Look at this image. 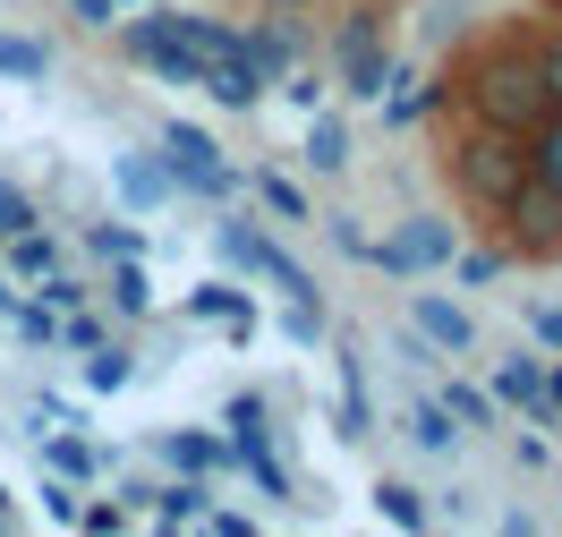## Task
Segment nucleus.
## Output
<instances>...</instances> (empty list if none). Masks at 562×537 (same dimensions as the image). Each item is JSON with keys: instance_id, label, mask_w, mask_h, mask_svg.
Segmentation results:
<instances>
[{"instance_id": "f257e3e1", "label": "nucleus", "mask_w": 562, "mask_h": 537, "mask_svg": "<svg viewBox=\"0 0 562 537\" xmlns=\"http://www.w3.org/2000/svg\"><path fill=\"white\" fill-rule=\"evenodd\" d=\"M443 171H452V188L477 205V214L494 222H520L528 205H537V179H528V137H512V128H460L452 145H443Z\"/></svg>"}, {"instance_id": "f03ea898", "label": "nucleus", "mask_w": 562, "mask_h": 537, "mask_svg": "<svg viewBox=\"0 0 562 537\" xmlns=\"http://www.w3.org/2000/svg\"><path fill=\"white\" fill-rule=\"evenodd\" d=\"M460 103H469L477 128H512V137H528V128L554 111L528 52H486V60H469V69H460Z\"/></svg>"}, {"instance_id": "7ed1b4c3", "label": "nucleus", "mask_w": 562, "mask_h": 537, "mask_svg": "<svg viewBox=\"0 0 562 537\" xmlns=\"http://www.w3.org/2000/svg\"><path fill=\"white\" fill-rule=\"evenodd\" d=\"M409 324H418V333H426V342H435L443 358L477 342V324H469V307H452V299H435V290H418V299H409Z\"/></svg>"}, {"instance_id": "20e7f679", "label": "nucleus", "mask_w": 562, "mask_h": 537, "mask_svg": "<svg viewBox=\"0 0 562 537\" xmlns=\"http://www.w3.org/2000/svg\"><path fill=\"white\" fill-rule=\"evenodd\" d=\"M111 179H120V197H128L137 214H162V205H171V171H162V154H120Z\"/></svg>"}, {"instance_id": "39448f33", "label": "nucleus", "mask_w": 562, "mask_h": 537, "mask_svg": "<svg viewBox=\"0 0 562 537\" xmlns=\"http://www.w3.org/2000/svg\"><path fill=\"white\" fill-rule=\"evenodd\" d=\"M196 94H213L222 111H256L265 94H273V86H265V77H256L239 52H231V60H205V86H196Z\"/></svg>"}, {"instance_id": "423d86ee", "label": "nucleus", "mask_w": 562, "mask_h": 537, "mask_svg": "<svg viewBox=\"0 0 562 537\" xmlns=\"http://www.w3.org/2000/svg\"><path fill=\"white\" fill-rule=\"evenodd\" d=\"M231 469H247V478H256V495H281V503H290V469L273 461L265 427H231Z\"/></svg>"}, {"instance_id": "0eeeda50", "label": "nucleus", "mask_w": 562, "mask_h": 537, "mask_svg": "<svg viewBox=\"0 0 562 537\" xmlns=\"http://www.w3.org/2000/svg\"><path fill=\"white\" fill-rule=\"evenodd\" d=\"M179 307H188V316L196 324H231V333H256V307H247V290L239 282H205V290H188V299H179Z\"/></svg>"}, {"instance_id": "6e6552de", "label": "nucleus", "mask_w": 562, "mask_h": 537, "mask_svg": "<svg viewBox=\"0 0 562 537\" xmlns=\"http://www.w3.org/2000/svg\"><path fill=\"white\" fill-rule=\"evenodd\" d=\"M392 248L409 256V273H435V265H452V256H460V239H452V222L418 214V222H401V239H392Z\"/></svg>"}, {"instance_id": "1a4fd4ad", "label": "nucleus", "mask_w": 562, "mask_h": 537, "mask_svg": "<svg viewBox=\"0 0 562 537\" xmlns=\"http://www.w3.org/2000/svg\"><path fill=\"white\" fill-rule=\"evenodd\" d=\"M239 60L265 77V86H273L281 69H299V35H290L281 18H273V26H247V35H239Z\"/></svg>"}, {"instance_id": "9d476101", "label": "nucleus", "mask_w": 562, "mask_h": 537, "mask_svg": "<svg viewBox=\"0 0 562 537\" xmlns=\"http://www.w3.org/2000/svg\"><path fill=\"white\" fill-rule=\"evenodd\" d=\"M213 256H222L231 273H247V282H256V273L273 265V239H265L256 222H213Z\"/></svg>"}, {"instance_id": "9b49d317", "label": "nucleus", "mask_w": 562, "mask_h": 537, "mask_svg": "<svg viewBox=\"0 0 562 537\" xmlns=\"http://www.w3.org/2000/svg\"><path fill=\"white\" fill-rule=\"evenodd\" d=\"M528 179H537V197L562 205V111H546V120L528 128Z\"/></svg>"}, {"instance_id": "f8f14e48", "label": "nucleus", "mask_w": 562, "mask_h": 537, "mask_svg": "<svg viewBox=\"0 0 562 537\" xmlns=\"http://www.w3.org/2000/svg\"><path fill=\"white\" fill-rule=\"evenodd\" d=\"M0 256H9V282H18V290H26V282H43V273L60 265L52 231H35V222H26V231H9V239H0Z\"/></svg>"}, {"instance_id": "ddd939ff", "label": "nucleus", "mask_w": 562, "mask_h": 537, "mask_svg": "<svg viewBox=\"0 0 562 537\" xmlns=\"http://www.w3.org/2000/svg\"><path fill=\"white\" fill-rule=\"evenodd\" d=\"M213 163H222V145H213L196 120H171V128H162V171H213Z\"/></svg>"}, {"instance_id": "4468645a", "label": "nucleus", "mask_w": 562, "mask_h": 537, "mask_svg": "<svg viewBox=\"0 0 562 537\" xmlns=\"http://www.w3.org/2000/svg\"><path fill=\"white\" fill-rule=\"evenodd\" d=\"M307 163H316V179H333V171H350V128L333 120V111H307Z\"/></svg>"}, {"instance_id": "2eb2a0df", "label": "nucleus", "mask_w": 562, "mask_h": 537, "mask_svg": "<svg viewBox=\"0 0 562 537\" xmlns=\"http://www.w3.org/2000/svg\"><path fill=\"white\" fill-rule=\"evenodd\" d=\"M35 444H43V461L60 469V478H94V444H86V435H69L60 418H52V427H35Z\"/></svg>"}, {"instance_id": "dca6fc26", "label": "nucleus", "mask_w": 562, "mask_h": 537, "mask_svg": "<svg viewBox=\"0 0 562 537\" xmlns=\"http://www.w3.org/2000/svg\"><path fill=\"white\" fill-rule=\"evenodd\" d=\"M162 452H171V469H188V478H213V469H231V444H213V435H162Z\"/></svg>"}, {"instance_id": "f3484780", "label": "nucleus", "mask_w": 562, "mask_h": 537, "mask_svg": "<svg viewBox=\"0 0 562 537\" xmlns=\"http://www.w3.org/2000/svg\"><path fill=\"white\" fill-rule=\"evenodd\" d=\"M341 69H350V94H358V103H384L392 86H401V69L384 60V43H375V52H350Z\"/></svg>"}, {"instance_id": "a211bd4d", "label": "nucleus", "mask_w": 562, "mask_h": 537, "mask_svg": "<svg viewBox=\"0 0 562 537\" xmlns=\"http://www.w3.org/2000/svg\"><path fill=\"white\" fill-rule=\"evenodd\" d=\"M205 478H179V486H162V495H154V521H162V529H188V521H205Z\"/></svg>"}, {"instance_id": "6ab92c4d", "label": "nucleus", "mask_w": 562, "mask_h": 537, "mask_svg": "<svg viewBox=\"0 0 562 537\" xmlns=\"http://www.w3.org/2000/svg\"><path fill=\"white\" fill-rule=\"evenodd\" d=\"M0 77H26V86H43V77H52V43H35V35H0Z\"/></svg>"}, {"instance_id": "aec40b11", "label": "nucleus", "mask_w": 562, "mask_h": 537, "mask_svg": "<svg viewBox=\"0 0 562 537\" xmlns=\"http://www.w3.org/2000/svg\"><path fill=\"white\" fill-rule=\"evenodd\" d=\"M367 418H375L367 410V358L341 350V435H367Z\"/></svg>"}, {"instance_id": "412c9836", "label": "nucleus", "mask_w": 562, "mask_h": 537, "mask_svg": "<svg viewBox=\"0 0 562 537\" xmlns=\"http://www.w3.org/2000/svg\"><path fill=\"white\" fill-rule=\"evenodd\" d=\"M111 307H120V316H154V282H145L137 256H120V265H111Z\"/></svg>"}, {"instance_id": "4be33fe9", "label": "nucleus", "mask_w": 562, "mask_h": 537, "mask_svg": "<svg viewBox=\"0 0 562 537\" xmlns=\"http://www.w3.org/2000/svg\"><path fill=\"white\" fill-rule=\"evenodd\" d=\"M546 393V358H503V367H494V401H537Z\"/></svg>"}, {"instance_id": "5701e85b", "label": "nucleus", "mask_w": 562, "mask_h": 537, "mask_svg": "<svg viewBox=\"0 0 562 537\" xmlns=\"http://www.w3.org/2000/svg\"><path fill=\"white\" fill-rule=\"evenodd\" d=\"M375 512H384L392 529H426V495L409 478H384V486H375Z\"/></svg>"}, {"instance_id": "b1692460", "label": "nucleus", "mask_w": 562, "mask_h": 537, "mask_svg": "<svg viewBox=\"0 0 562 537\" xmlns=\"http://www.w3.org/2000/svg\"><path fill=\"white\" fill-rule=\"evenodd\" d=\"M384 43V9H341V26H333V52L350 60V52H375Z\"/></svg>"}, {"instance_id": "393cba45", "label": "nucleus", "mask_w": 562, "mask_h": 537, "mask_svg": "<svg viewBox=\"0 0 562 537\" xmlns=\"http://www.w3.org/2000/svg\"><path fill=\"white\" fill-rule=\"evenodd\" d=\"M128 376H137V358L120 350V342H94V350H86V384H94V393H120Z\"/></svg>"}, {"instance_id": "a878e982", "label": "nucleus", "mask_w": 562, "mask_h": 537, "mask_svg": "<svg viewBox=\"0 0 562 537\" xmlns=\"http://www.w3.org/2000/svg\"><path fill=\"white\" fill-rule=\"evenodd\" d=\"M145 69L162 77V86H179V94H188V86H205V60H196V52H188V43H162V52H154V60H145Z\"/></svg>"}, {"instance_id": "bb28decb", "label": "nucleus", "mask_w": 562, "mask_h": 537, "mask_svg": "<svg viewBox=\"0 0 562 537\" xmlns=\"http://www.w3.org/2000/svg\"><path fill=\"white\" fill-rule=\"evenodd\" d=\"M409 435H418L426 452H452V444H460V427H452L443 401H409Z\"/></svg>"}, {"instance_id": "cd10ccee", "label": "nucleus", "mask_w": 562, "mask_h": 537, "mask_svg": "<svg viewBox=\"0 0 562 537\" xmlns=\"http://www.w3.org/2000/svg\"><path fill=\"white\" fill-rule=\"evenodd\" d=\"M443 410H452V427H494V393L477 384H443Z\"/></svg>"}, {"instance_id": "c85d7f7f", "label": "nucleus", "mask_w": 562, "mask_h": 537, "mask_svg": "<svg viewBox=\"0 0 562 537\" xmlns=\"http://www.w3.org/2000/svg\"><path fill=\"white\" fill-rule=\"evenodd\" d=\"M281 342H299V350H316V342H324V307H316V299H290V307H281Z\"/></svg>"}, {"instance_id": "c756f323", "label": "nucleus", "mask_w": 562, "mask_h": 537, "mask_svg": "<svg viewBox=\"0 0 562 537\" xmlns=\"http://www.w3.org/2000/svg\"><path fill=\"white\" fill-rule=\"evenodd\" d=\"M256 197H265V205H273L281 222H316V205H307V197H299L290 179H273V171H256Z\"/></svg>"}, {"instance_id": "7c9ffc66", "label": "nucleus", "mask_w": 562, "mask_h": 537, "mask_svg": "<svg viewBox=\"0 0 562 537\" xmlns=\"http://www.w3.org/2000/svg\"><path fill=\"white\" fill-rule=\"evenodd\" d=\"M120 43H128V60H154L171 43V18H120Z\"/></svg>"}, {"instance_id": "2f4dec72", "label": "nucleus", "mask_w": 562, "mask_h": 537, "mask_svg": "<svg viewBox=\"0 0 562 537\" xmlns=\"http://www.w3.org/2000/svg\"><path fill=\"white\" fill-rule=\"evenodd\" d=\"M9 324H18V333H26V342H35V350H52V342H60V307H26V299H18V307H9Z\"/></svg>"}, {"instance_id": "473e14b6", "label": "nucleus", "mask_w": 562, "mask_h": 537, "mask_svg": "<svg viewBox=\"0 0 562 537\" xmlns=\"http://www.w3.org/2000/svg\"><path fill=\"white\" fill-rule=\"evenodd\" d=\"M86 239H94V256H103V265H120V256H145V239L128 231V222H94Z\"/></svg>"}, {"instance_id": "72a5a7b5", "label": "nucleus", "mask_w": 562, "mask_h": 537, "mask_svg": "<svg viewBox=\"0 0 562 537\" xmlns=\"http://www.w3.org/2000/svg\"><path fill=\"white\" fill-rule=\"evenodd\" d=\"M528 60H537V77H546V103L562 111V35L546 43V52H528Z\"/></svg>"}, {"instance_id": "f704fd0d", "label": "nucleus", "mask_w": 562, "mask_h": 537, "mask_svg": "<svg viewBox=\"0 0 562 537\" xmlns=\"http://www.w3.org/2000/svg\"><path fill=\"white\" fill-rule=\"evenodd\" d=\"M69 18L86 35H111V18H120V0H69Z\"/></svg>"}, {"instance_id": "c9c22d12", "label": "nucleus", "mask_w": 562, "mask_h": 537, "mask_svg": "<svg viewBox=\"0 0 562 537\" xmlns=\"http://www.w3.org/2000/svg\"><path fill=\"white\" fill-rule=\"evenodd\" d=\"M273 86H281V94H290V103H299V111H316V103H324V86H316V77H307V69H281Z\"/></svg>"}, {"instance_id": "e433bc0d", "label": "nucleus", "mask_w": 562, "mask_h": 537, "mask_svg": "<svg viewBox=\"0 0 562 537\" xmlns=\"http://www.w3.org/2000/svg\"><path fill=\"white\" fill-rule=\"evenodd\" d=\"M43 512H52V521H69V529H77V478H52V486H43Z\"/></svg>"}, {"instance_id": "4c0bfd02", "label": "nucleus", "mask_w": 562, "mask_h": 537, "mask_svg": "<svg viewBox=\"0 0 562 537\" xmlns=\"http://www.w3.org/2000/svg\"><path fill=\"white\" fill-rule=\"evenodd\" d=\"M222 427H265V393H231V410H222Z\"/></svg>"}, {"instance_id": "58836bf2", "label": "nucleus", "mask_w": 562, "mask_h": 537, "mask_svg": "<svg viewBox=\"0 0 562 537\" xmlns=\"http://www.w3.org/2000/svg\"><path fill=\"white\" fill-rule=\"evenodd\" d=\"M26 222H35V205H26L18 188H0V239H9V231H26Z\"/></svg>"}, {"instance_id": "ea45409f", "label": "nucleus", "mask_w": 562, "mask_h": 537, "mask_svg": "<svg viewBox=\"0 0 562 537\" xmlns=\"http://www.w3.org/2000/svg\"><path fill=\"white\" fill-rule=\"evenodd\" d=\"M452 273H460V282H494V273H503V256H486V248H477V256H452Z\"/></svg>"}, {"instance_id": "a19ab883", "label": "nucleus", "mask_w": 562, "mask_h": 537, "mask_svg": "<svg viewBox=\"0 0 562 537\" xmlns=\"http://www.w3.org/2000/svg\"><path fill=\"white\" fill-rule=\"evenodd\" d=\"M528 333H537L546 350H562V307H528Z\"/></svg>"}, {"instance_id": "79ce46f5", "label": "nucleus", "mask_w": 562, "mask_h": 537, "mask_svg": "<svg viewBox=\"0 0 562 537\" xmlns=\"http://www.w3.org/2000/svg\"><path fill=\"white\" fill-rule=\"evenodd\" d=\"M120 521H128L120 503H77V529H120Z\"/></svg>"}, {"instance_id": "37998d69", "label": "nucleus", "mask_w": 562, "mask_h": 537, "mask_svg": "<svg viewBox=\"0 0 562 537\" xmlns=\"http://www.w3.org/2000/svg\"><path fill=\"white\" fill-rule=\"evenodd\" d=\"M333 248H341V256H367V231H358L350 214H333Z\"/></svg>"}, {"instance_id": "c03bdc74", "label": "nucleus", "mask_w": 562, "mask_h": 537, "mask_svg": "<svg viewBox=\"0 0 562 537\" xmlns=\"http://www.w3.org/2000/svg\"><path fill=\"white\" fill-rule=\"evenodd\" d=\"M60 342H69V350H94V342H103V324H86V316H69V324H60Z\"/></svg>"}, {"instance_id": "a18cd8bd", "label": "nucleus", "mask_w": 562, "mask_h": 537, "mask_svg": "<svg viewBox=\"0 0 562 537\" xmlns=\"http://www.w3.org/2000/svg\"><path fill=\"white\" fill-rule=\"evenodd\" d=\"M205 529L213 537H247V512H213V503H205Z\"/></svg>"}, {"instance_id": "49530a36", "label": "nucleus", "mask_w": 562, "mask_h": 537, "mask_svg": "<svg viewBox=\"0 0 562 537\" xmlns=\"http://www.w3.org/2000/svg\"><path fill=\"white\" fill-rule=\"evenodd\" d=\"M265 9H273V18H299V9H316V0H265Z\"/></svg>"}, {"instance_id": "de8ad7c7", "label": "nucleus", "mask_w": 562, "mask_h": 537, "mask_svg": "<svg viewBox=\"0 0 562 537\" xmlns=\"http://www.w3.org/2000/svg\"><path fill=\"white\" fill-rule=\"evenodd\" d=\"M546 401H554V410H562V367H546Z\"/></svg>"}, {"instance_id": "09e8293b", "label": "nucleus", "mask_w": 562, "mask_h": 537, "mask_svg": "<svg viewBox=\"0 0 562 537\" xmlns=\"http://www.w3.org/2000/svg\"><path fill=\"white\" fill-rule=\"evenodd\" d=\"M9 521H18V512H9V495H0V529H9Z\"/></svg>"}, {"instance_id": "8fccbe9b", "label": "nucleus", "mask_w": 562, "mask_h": 537, "mask_svg": "<svg viewBox=\"0 0 562 537\" xmlns=\"http://www.w3.org/2000/svg\"><path fill=\"white\" fill-rule=\"evenodd\" d=\"M120 9H137V0H120Z\"/></svg>"}, {"instance_id": "3c124183", "label": "nucleus", "mask_w": 562, "mask_h": 537, "mask_svg": "<svg viewBox=\"0 0 562 537\" xmlns=\"http://www.w3.org/2000/svg\"><path fill=\"white\" fill-rule=\"evenodd\" d=\"M554 9H562V0H554Z\"/></svg>"}]
</instances>
